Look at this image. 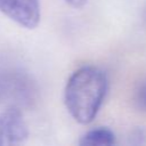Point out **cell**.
I'll return each instance as SVG.
<instances>
[{
	"instance_id": "1",
	"label": "cell",
	"mask_w": 146,
	"mask_h": 146,
	"mask_svg": "<svg viewBox=\"0 0 146 146\" xmlns=\"http://www.w3.org/2000/svg\"><path fill=\"white\" fill-rule=\"evenodd\" d=\"M108 89L106 73L98 66L86 65L75 70L64 89V103L70 115L80 124L97 116Z\"/></svg>"
},
{
	"instance_id": "2",
	"label": "cell",
	"mask_w": 146,
	"mask_h": 146,
	"mask_svg": "<svg viewBox=\"0 0 146 146\" xmlns=\"http://www.w3.org/2000/svg\"><path fill=\"white\" fill-rule=\"evenodd\" d=\"M0 11L29 30L35 29L41 18L40 0H0Z\"/></svg>"
},
{
	"instance_id": "3",
	"label": "cell",
	"mask_w": 146,
	"mask_h": 146,
	"mask_svg": "<svg viewBox=\"0 0 146 146\" xmlns=\"http://www.w3.org/2000/svg\"><path fill=\"white\" fill-rule=\"evenodd\" d=\"M29 137V128L17 108L0 111V146L21 145Z\"/></svg>"
},
{
	"instance_id": "4",
	"label": "cell",
	"mask_w": 146,
	"mask_h": 146,
	"mask_svg": "<svg viewBox=\"0 0 146 146\" xmlns=\"http://www.w3.org/2000/svg\"><path fill=\"white\" fill-rule=\"evenodd\" d=\"M80 145H113L115 144V133L107 127H98L88 130L80 138Z\"/></svg>"
},
{
	"instance_id": "5",
	"label": "cell",
	"mask_w": 146,
	"mask_h": 146,
	"mask_svg": "<svg viewBox=\"0 0 146 146\" xmlns=\"http://www.w3.org/2000/svg\"><path fill=\"white\" fill-rule=\"evenodd\" d=\"M135 103L137 108L146 112V79L138 83L135 91Z\"/></svg>"
},
{
	"instance_id": "6",
	"label": "cell",
	"mask_w": 146,
	"mask_h": 146,
	"mask_svg": "<svg viewBox=\"0 0 146 146\" xmlns=\"http://www.w3.org/2000/svg\"><path fill=\"white\" fill-rule=\"evenodd\" d=\"M64 1L73 8H82L89 0H64Z\"/></svg>"
}]
</instances>
